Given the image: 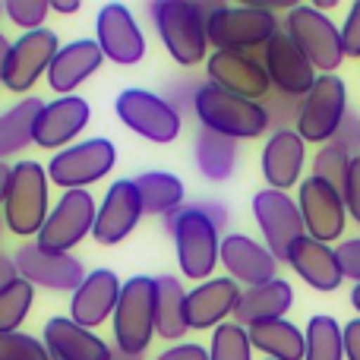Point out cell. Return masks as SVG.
Here are the masks:
<instances>
[{
    "label": "cell",
    "instance_id": "cell-1",
    "mask_svg": "<svg viewBox=\"0 0 360 360\" xmlns=\"http://www.w3.org/2000/svg\"><path fill=\"white\" fill-rule=\"evenodd\" d=\"M165 228L174 237L177 266L184 272V278L196 281V285L209 281L218 266V256H221V231L199 209V202L165 215Z\"/></svg>",
    "mask_w": 360,
    "mask_h": 360
},
{
    "label": "cell",
    "instance_id": "cell-2",
    "mask_svg": "<svg viewBox=\"0 0 360 360\" xmlns=\"http://www.w3.org/2000/svg\"><path fill=\"white\" fill-rule=\"evenodd\" d=\"M205 32L215 51H262L278 35V16L253 4H202Z\"/></svg>",
    "mask_w": 360,
    "mask_h": 360
},
{
    "label": "cell",
    "instance_id": "cell-3",
    "mask_svg": "<svg viewBox=\"0 0 360 360\" xmlns=\"http://www.w3.org/2000/svg\"><path fill=\"white\" fill-rule=\"evenodd\" d=\"M149 16L162 38L165 51L180 67H196L209 60V32H205V10L193 0H152Z\"/></svg>",
    "mask_w": 360,
    "mask_h": 360
},
{
    "label": "cell",
    "instance_id": "cell-4",
    "mask_svg": "<svg viewBox=\"0 0 360 360\" xmlns=\"http://www.w3.org/2000/svg\"><path fill=\"white\" fill-rule=\"evenodd\" d=\"M193 114L199 117V127L212 133H221L228 139H256L269 130V117L262 101H250L240 95H231L212 82H199Z\"/></svg>",
    "mask_w": 360,
    "mask_h": 360
},
{
    "label": "cell",
    "instance_id": "cell-5",
    "mask_svg": "<svg viewBox=\"0 0 360 360\" xmlns=\"http://www.w3.org/2000/svg\"><path fill=\"white\" fill-rule=\"evenodd\" d=\"M114 348L143 357L155 338V281L149 275H133L120 288L117 310L111 316Z\"/></svg>",
    "mask_w": 360,
    "mask_h": 360
},
{
    "label": "cell",
    "instance_id": "cell-6",
    "mask_svg": "<svg viewBox=\"0 0 360 360\" xmlns=\"http://www.w3.org/2000/svg\"><path fill=\"white\" fill-rule=\"evenodd\" d=\"M48 168L32 158L13 165L10 190L4 199V224L16 237H38L41 224L48 221Z\"/></svg>",
    "mask_w": 360,
    "mask_h": 360
},
{
    "label": "cell",
    "instance_id": "cell-7",
    "mask_svg": "<svg viewBox=\"0 0 360 360\" xmlns=\"http://www.w3.org/2000/svg\"><path fill=\"white\" fill-rule=\"evenodd\" d=\"M285 35L304 51V57L313 63L319 76L335 73L345 63V44L338 25L326 16L323 10H316L313 4H297L294 10H288L285 16Z\"/></svg>",
    "mask_w": 360,
    "mask_h": 360
},
{
    "label": "cell",
    "instance_id": "cell-8",
    "mask_svg": "<svg viewBox=\"0 0 360 360\" xmlns=\"http://www.w3.org/2000/svg\"><path fill=\"white\" fill-rule=\"evenodd\" d=\"M120 124L127 130H133L136 136L149 139L155 146H168L174 143L184 130V117L165 95L146 92V89H124L114 101Z\"/></svg>",
    "mask_w": 360,
    "mask_h": 360
},
{
    "label": "cell",
    "instance_id": "cell-9",
    "mask_svg": "<svg viewBox=\"0 0 360 360\" xmlns=\"http://www.w3.org/2000/svg\"><path fill=\"white\" fill-rule=\"evenodd\" d=\"M348 114V86L338 73H323L316 76L313 89L300 98L297 124L294 130L300 133L304 143H332L338 124Z\"/></svg>",
    "mask_w": 360,
    "mask_h": 360
},
{
    "label": "cell",
    "instance_id": "cell-10",
    "mask_svg": "<svg viewBox=\"0 0 360 360\" xmlns=\"http://www.w3.org/2000/svg\"><path fill=\"white\" fill-rule=\"evenodd\" d=\"M114 162H117L114 143L105 136H95L54 152V158L48 162V180L60 190H86L111 174Z\"/></svg>",
    "mask_w": 360,
    "mask_h": 360
},
{
    "label": "cell",
    "instance_id": "cell-11",
    "mask_svg": "<svg viewBox=\"0 0 360 360\" xmlns=\"http://www.w3.org/2000/svg\"><path fill=\"white\" fill-rule=\"evenodd\" d=\"M95 199L89 190H63L60 199L51 205L48 221L41 224L35 243L51 253H70L76 243H82L95 228Z\"/></svg>",
    "mask_w": 360,
    "mask_h": 360
},
{
    "label": "cell",
    "instance_id": "cell-12",
    "mask_svg": "<svg viewBox=\"0 0 360 360\" xmlns=\"http://www.w3.org/2000/svg\"><path fill=\"white\" fill-rule=\"evenodd\" d=\"M253 218L262 231V243L278 262H288L291 247L307 234L297 199L281 190H259L253 196Z\"/></svg>",
    "mask_w": 360,
    "mask_h": 360
},
{
    "label": "cell",
    "instance_id": "cell-13",
    "mask_svg": "<svg viewBox=\"0 0 360 360\" xmlns=\"http://www.w3.org/2000/svg\"><path fill=\"white\" fill-rule=\"evenodd\" d=\"M297 209L304 218V228L313 240L319 243H335L348 228V209H345V196L329 186L319 177H304L297 190Z\"/></svg>",
    "mask_w": 360,
    "mask_h": 360
},
{
    "label": "cell",
    "instance_id": "cell-14",
    "mask_svg": "<svg viewBox=\"0 0 360 360\" xmlns=\"http://www.w3.org/2000/svg\"><path fill=\"white\" fill-rule=\"evenodd\" d=\"M57 51H60V38L51 29H38V32H22L13 41L10 57H6V70L0 76L6 92H32L38 79L51 70Z\"/></svg>",
    "mask_w": 360,
    "mask_h": 360
},
{
    "label": "cell",
    "instance_id": "cell-15",
    "mask_svg": "<svg viewBox=\"0 0 360 360\" xmlns=\"http://www.w3.org/2000/svg\"><path fill=\"white\" fill-rule=\"evenodd\" d=\"M13 259H16L19 278H25L32 288H48L57 294H73L89 275L73 253H51V250L38 247L35 240L22 243Z\"/></svg>",
    "mask_w": 360,
    "mask_h": 360
},
{
    "label": "cell",
    "instance_id": "cell-16",
    "mask_svg": "<svg viewBox=\"0 0 360 360\" xmlns=\"http://www.w3.org/2000/svg\"><path fill=\"white\" fill-rule=\"evenodd\" d=\"M205 73L212 86L250 101H262L272 92L262 54H253V51H212L205 60Z\"/></svg>",
    "mask_w": 360,
    "mask_h": 360
},
{
    "label": "cell",
    "instance_id": "cell-17",
    "mask_svg": "<svg viewBox=\"0 0 360 360\" xmlns=\"http://www.w3.org/2000/svg\"><path fill=\"white\" fill-rule=\"evenodd\" d=\"M95 41H98L105 60L120 67H133L146 57V35L136 16L124 4H105L95 16Z\"/></svg>",
    "mask_w": 360,
    "mask_h": 360
},
{
    "label": "cell",
    "instance_id": "cell-18",
    "mask_svg": "<svg viewBox=\"0 0 360 360\" xmlns=\"http://www.w3.org/2000/svg\"><path fill=\"white\" fill-rule=\"evenodd\" d=\"M143 215L146 209H143V196L136 190V180L133 177L114 180L111 190L105 193V199L98 205V215H95V228H92L95 243H101V247L124 243V237L133 234V228L139 224Z\"/></svg>",
    "mask_w": 360,
    "mask_h": 360
},
{
    "label": "cell",
    "instance_id": "cell-19",
    "mask_svg": "<svg viewBox=\"0 0 360 360\" xmlns=\"http://www.w3.org/2000/svg\"><path fill=\"white\" fill-rule=\"evenodd\" d=\"M262 67H266V73H269L272 92L291 95V98H297V101L310 92L319 76L316 70H313V63L304 57V51H300L285 32H278V35L262 48Z\"/></svg>",
    "mask_w": 360,
    "mask_h": 360
},
{
    "label": "cell",
    "instance_id": "cell-20",
    "mask_svg": "<svg viewBox=\"0 0 360 360\" xmlns=\"http://www.w3.org/2000/svg\"><path fill=\"white\" fill-rule=\"evenodd\" d=\"M92 108L82 95H63V98L44 101V111L35 120V146L38 149H67L76 136L89 127Z\"/></svg>",
    "mask_w": 360,
    "mask_h": 360
},
{
    "label": "cell",
    "instance_id": "cell-21",
    "mask_svg": "<svg viewBox=\"0 0 360 360\" xmlns=\"http://www.w3.org/2000/svg\"><path fill=\"white\" fill-rule=\"evenodd\" d=\"M120 278L111 269H92L79 288L70 294V319L82 329H98L114 316L120 300Z\"/></svg>",
    "mask_w": 360,
    "mask_h": 360
},
{
    "label": "cell",
    "instance_id": "cell-22",
    "mask_svg": "<svg viewBox=\"0 0 360 360\" xmlns=\"http://www.w3.org/2000/svg\"><path fill=\"white\" fill-rule=\"evenodd\" d=\"M218 262L224 266L228 278H234L237 285H266V281L278 278V259L269 253L266 243L253 240L250 234H224L221 237V256Z\"/></svg>",
    "mask_w": 360,
    "mask_h": 360
},
{
    "label": "cell",
    "instance_id": "cell-23",
    "mask_svg": "<svg viewBox=\"0 0 360 360\" xmlns=\"http://www.w3.org/2000/svg\"><path fill=\"white\" fill-rule=\"evenodd\" d=\"M237 300H240V285L228 275L199 281L193 291H186V326L196 332H215L224 319L234 316Z\"/></svg>",
    "mask_w": 360,
    "mask_h": 360
},
{
    "label": "cell",
    "instance_id": "cell-24",
    "mask_svg": "<svg viewBox=\"0 0 360 360\" xmlns=\"http://www.w3.org/2000/svg\"><path fill=\"white\" fill-rule=\"evenodd\" d=\"M307 162V143L297 130H275L269 133L262 146V177L269 190L288 193L294 184H300Z\"/></svg>",
    "mask_w": 360,
    "mask_h": 360
},
{
    "label": "cell",
    "instance_id": "cell-25",
    "mask_svg": "<svg viewBox=\"0 0 360 360\" xmlns=\"http://www.w3.org/2000/svg\"><path fill=\"white\" fill-rule=\"evenodd\" d=\"M101 67H105V54H101L98 41H92V38L60 44V51H57L54 63L48 70V86L51 92H57V98H63V95H73Z\"/></svg>",
    "mask_w": 360,
    "mask_h": 360
},
{
    "label": "cell",
    "instance_id": "cell-26",
    "mask_svg": "<svg viewBox=\"0 0 360 360\" xmlns=\"http://www.w3.org/2000/svg\"><path fill=\"white\" fill-rule=\"evenodd\" d=\"M288 266L300 275V281H307V285H310L313 291H319V294L338 291L342 281H345L342 269H338L335 247L313 240L310 234H304L291 247V253H288Z\"/></svg>",
    "mask_w": 360,
    "mask_h": 360
},
{
    "label": "cell",
    "instance_id": "cell-27",
    "mask_svg": "<svg viewBox=\"0 0 360 360\" xmlns=\"http://www.w3.org/2000/svg\"><path fill=\"white\" fill-rule=\"evenodd\" d=\"M44 348L54 360H108L111 345L92 329L76 326L70 316H51L41 335Z\"/></svg>",
    "mask_w": 360,
    "mask_h": 360
},
{
    "label": "cell",
    "instance_id": "cell-28",
    "mask_svg": "<svg viewBox=\"0 0 360 360\" xmlns=\"http://www.w3.org/2000/svg\"><path fill=\"white\" fill-rule=\"evenodd\" d=\"M294 304V288L285 278H272L266 285L243 288L240 300L234 310V323L250 329L256 323H269V319H285Z\"/></svg>",
    "mask_w": 360,
    "mask_h": 360
},
{
    "label": "cell",
    "instance_id": "cell-29",
    "mask_svg": "<svg viewBox=\"0 0 360 360\" xmlns=\"http://www.w3.org/2000/svg\"><path fill=\"white\" fill-rule=\"evenodd\" d=\"M44 111V101L35 95H25L13 108L0 114V162L19 155L22 149L35 146V120Z\"/></svg>",
    "mask_w": 360,
    "mask_h": 360
},
{
    "label": "cell",
    "instance_id": "cell-30",
    "mask_svg": "<svg viewBox=\"0 0 360 360\" xmlns=\"http://www.w3.org/2000/svg\"><path fill=\"white\" fill-rule=\"evenodd\" d=\"M155 335L165 342H180L186 326V291L177 275H155Z\"/></svg>",
    "mask_w": 360,
    "mask_h": 360
},
{
    "label": "cell",
    "instance_id": "cell-31",
    "mask_svg": "<svg viewBox=\"0 0 360 360\" xmlns=\"http://www.w3.org/2000/svg\"><path fill=\"white\" fill-rule=\"evenodd\" d=\"M250 345L262 351L266 360H304L307 338L304 329L291 319H269V323L250 326Z\"/></svg>",
    "mask_w": 360,
    "mask_h": 360
},
{
    "label": "cell",
    "instance_id": "cell-32",
    "mask_svg": "<svg viewBox=\"0 0 360 360\" xmlns=\"http://www.w3.org/2000/svg\"><path fill=\"white\" fill-rule=\"evenodd\" d=\"M193 158H196V168L205 180H228L237 168V143L221 133H212L199 127L196 139H193Z\"/></svg>",
    "mask_w": 360,
    "mask_h": 360
},
{
    "label": "cell",
    "instance_id": "cell-33",
    "mask_svg": "<svg viewBox=\"0 0 360 360\" xmlns=\"http://www.w3.org/2000/svg\"><path fill=\"white\" fill-rule=\"evenodd\" d=\"M136 190L143 196L146 215H171V212L184 209V180L168 174V171H146V174L133 177Z\"/></svg>",
    "mask_w": 360,
    "mask_h": 360
},
{
    "label": "cell",
    "instance_id": "cell-34",
    "mask_svg": "<svg viewBox=\"0 0 360 360\" xmlns=\"http://www.w3.org/2000/svg\"><path fill=\"white\" fill-rule=\"evenodd\" d=\"M304 338V360H345V326H338V319L319 313L307 323Z\"/></svg>",
    "mask_w": 360,
    "mask_h": 360
},
{
    "label": "cell",
    "instance_id": "cell-35",
    "mask_svg": "<svg viewBox=\"0 0 360 360\" xmlns=\"http://www.w3.org/2000/svg\"><path fill=\"white\" fill-rule=\"evenodd\" d=\"M32 304H35V288L25 278H16L13 285L0 288V332H19Z\"/></svg>",
    "mask_w": 360,
    "mask_h": 360
},
{
    "label": "cell",
    "instance_id": "cell-36",
    "mask_svg": "<svg viewBox=\"0 0 360 360\" xmlns=\"http://www.w3.org/2000/svg\"><path fill=\"white\" fill-rule=\"evenodd\" d=\"M209 360H253L250 332L237 323H221L215 332H212Z\"/></svg>",
    "mask_w": 360,
    "mask_h": 360
},
{
    "label": "cell",
    "instance_id": "cell-37",
    "mask_svg": "<svg viewBox=\"0 0 360 360\" xmlns=\"http://www.w3.org/2000/svg\"><path fill=\"white\" fill-rule=\"evenodd\" d=\"M348 168H351V155L335 143H326L323 149L316 152V158H313V177L326 180V184L335 186L338 193H342V186H345Z\"/></svg>",
    "mask_w": 360,
    "mask_h": 360
},
{
    "label": "cell",
    "instance_id": "cell-38",
    "mask_svg": "<svg viewBox=\"0 0 360 360\" xmlns=\"http://www.w3.org/2000/svg\"><path fill=\"white\" fill-rule=\"evenodd\" d=\"M0 360H54L41 338L29 332H0Z\"/></svg>",
    "mask_w": 360,
    "mask_h": 360
},
{
    "label": "cell",
    "instance_id": "cell-39",
    "mask_svg": "<svg viewBox=\"0 0 360 360\" xmlns=\"http://www.w3.org/2000/svg\"><path fill=\"white\" fill-rule=\"evenodd\" d=\"M48 13H51V0H6L4 4V16L22 32L44 29Z\"/></svg>",
    "mask_w": 360,
    "mask_h": 360
},
{
    "label": "cell",
    "instance_id": "cell-40",
    "mask_svg": "<svg viewBox=\"0 0 360 360\" xmlns=\"http://www.w3.org/2000/svg\"><path fill=\"white\" fill-rule=\"evenodd\" d=\"M262 108H266V117H269V130H294L291 124H297V111H300V101L291 98V95H281V92H269L262 98Z\"/></svg>",
    "mask_w": 360,
    "mask_h": 360
},
{
    "label": "cell",
    "instance_id": "cell-41",
    "mask_svg": "<svg viewBox=\"0 0 360 360\" xmlns=\"http://www.w3.org/2000/svg\"><path fill=\"white\" fill-rule=\"evenodd\" d=\"M332 143L335 146H342L345 152H348L351 158H357L360 155V114H345V120L338 124V130H335V136H332Z\"/></svg>",
    "mask_w": 360,
    "mask_h": 360
},
{
    "label": "cell",
    "instance_id": "cell-42",
    "mask_svg": "<svg viewBox=\"0 0 360 360\" xmlns=\"http://www.w3.org/2000/svg\"><path fill=\"white\" fill-rule=\"evenodd\" d=\"M335 256H338V269H342L345 278H351L354 285H360V237L342 240L335 247Z\"/></svg>",
    "mask_w": 360,
    "mask_h": 360
},
{
    "label": "cell",
    "instance_id": "cell-43",
    "mask_svg": "<svg viewBox=\"0 0 360 360\" xmlns=\"http://www.w3.org/2000/svg\"><path fill=\"white\" fill-rule=\"evenodd\" d=\"M342 196H345V209H348V218L360 224V155L351 158V168H348V177H345Z\"/></svg>",
    "mask_w": 360,
    "mask_h": 360
},
{
    "label": "cell",
    "instance_id": "cell-44",
    "mask_svg": "<svg viewBox=\"0 0 360 360\" xmlns=\"http://www.w3.org/2000/svg\"><path fill=\"white\" fill-rule=\"evenodd\" d=\"M342 44H345V57H360V0L351 4L348 16H345Z\"/></svg>",
    "mask_w": 360,
    "mask_h": 360
},
{
    "label": "cell",
    "instance_id": "cell-45",
    "mask_svg": "<svg viewBox=\"0 0 360 360\" xmlns=\"http://www.w3.org/2000/svg\"><path fill=\"white\" fill-rule=\"evenodd\" d=\"M155 360H209V348H202V345H193V342L171 345V348H165Z\"/></svg>",
    "mask_w": 360,
    "mask_h": 360
},
{
    "label": "cell",
    "instance_id": "cell-46",
    "mask_svg": "<svg viewBox=\"0 0 360 360\" xmlns=\"http://www.w3.org/2000/svg\"><path fill=\"white\" fill-rule=\"evenodd\" d=\"M345 360H360V319L345 326Z\"/></svg>",
    "mask_w": 360,
    "mask_h": 360
},
{
    "label": "cell",
    "instance_id": "cell-47",
    "mask_svg": "<svg viewBox=\"0 0 360 360\" xmlns=\"http://www.w3.org/2000/svg\"><path fill=\"white\" fill-rule=\"evenodd\" d=\"M199 209H202L205 215L212 218V224H215L218 231H221L224 224H228V209H224L221 202H212V199H202V202H199Z\"/></svg>",
    "mask_w": 360,
    "mask_h": 360
},
{
    "label": "cell",
    "instance_id": "cell-48",
    "mask_svg": "<svg viewBox=\"0 0 360 360\" xmlns=\"http://www.w3.org/2000/svg\"><path fill=\"white\" fill-rule=\"evenodd\" d=\"M19 278V269H16V259H13L10 253H4L0 250V288L13 285V281Z\"/></svg>",
    "mask_w": 360,
    "mask_h": 360
},
{
    "label": "cell",
    "instance_id": "cell-49",
    "mask_svg": "<svg viewBox=\"0 0 360 360\" xmlns=\"http://www.w3.org/2000/svg\"><path fill=\"white\" fill-rule=\"evenodd\" d=\"M79 0H51V10L54 13H63V16H70V13H79Z\"/></svg>",
    "mask_w": 360,
    "mask_h": 360
},
{
    "label": "cell",
    "instance_id": "cell-50",
    "mask_svg": "<svg viewBox=\"0 0 360 360\" xmlns=\"http://www.w3.org/2000/svg\"><path fill=\"white\" fill-rule=\"evenodd\" d=\"M10 174H13V168H6V165L0 162V205H4L6 190H10Z\"/></svg>",
    "mask_w": 360,
    "mask_h": 360
},
{
    "label": "cell",
    "instance_id": "cell-51",
    "mask_svg": "<svg viewBox=\"0 0 360 360\" xmlns=\"http://www.w3.org/2000/svg\"><path fill=\"white\" fill-rule=\"evenodd\" d=\"M10 48H13V41L0 32V76H4V70H6V57H10Z\"/></svg>",
    "mask_w": 360,
    "mask_h": 360
},
{
    "label": "cell",
    "instance_id": "cell-52",
    "mask_svg": "<svg viewBox=\"0 0 360 360\" xmlns=\"http://www.w3.org/2000/svg\"><path fill=\"white\" fill-rule=\"evenodd\" d=\"M108 360H139V357L124 354V351H120V348H114V345H111V357H108Z\"/></svg>",
    "mask_w": 360,
    "mask_h": 360
},
{
    "label": "cell",
    "instance_id": "cell-53",
    "mask_svg": "<svg viewBox=\"0 0 360 360\" xmlns=\"http://www.w3.org/2000/svg\"><path fill=\"white\" fill-rule=\"evenodd\" d=\"M351 307L357 310V319H360V285H354V291H351Z\"/></svg>",
    "mask_w": 360,
    "mask_h": 360
},
{
    "label": "cell",
    "instance_id": "cell-54",
    "mask_svg": "<svg viewBox=\"0 0 360 360\" xmlns=\"http://www.w3.org/2000/svg\"><path fill=\"white\" fill-rule=\"evenodd\" d=\"M0 16H4V4H0Z\"/></svg>",
    "mask_w": 360,
    "mask_h": 360
},
{
    "label": "cell",
    "instance_id": "cell-55",
    "mask_svg": "<svg viewBox=\"0 0 360 360\" xmlns=\"http://www.w3.org/2000/svg\"><path fill=\"white\" fill-rule=\"evenodd\" d=\"M0 228H4V215H0Z\"/></svg>",
    "mask_w": 360,
    "mask_h": 360
}]
</instances>
